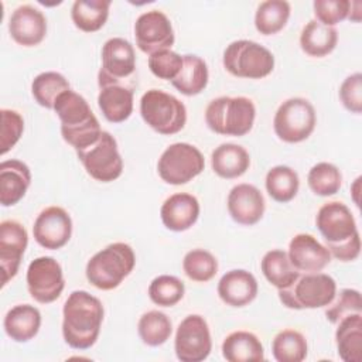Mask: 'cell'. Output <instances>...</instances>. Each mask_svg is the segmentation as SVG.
I'll use <instances>...</instances> for the list:
<instances>
[{
	"label": "cell",
	"mask_w": 362,
	"mask_h": 362,
	"mask_svg": "<svg viewBox=\"0 0 362 362\" xmlns=\"http://www.w3.org/2000/svg\"><path fill=\"white\" fill-rule=\"evenodd\" d=\"M337 294L335 280L325 273H304L287 287L279 288V298L291 310L327 307Z\"/></svg>",
	"instance_id": "5b68a950"
},
{
	"label": "cell",
	"mask_w": 362,
	"mask_h": 362,
	"mask_svg": "<svg viewBox=\"0 0 362 362\" xmlns=\"http://www.w3.org/2000/svg\"><path fill=\"white\" fill-rule=\"evenodd\" d=\"M315 223L327 243V247L344 243L358 233L356 222L351 209L339 201L324 204L317 212Z\"/></svg>",
	"instance_id": "9a60e30c"
},
{
	"label": "cell",
	"mask_w": 362,
	"mask_h": 362,
	"mask_svg": "<svg viewBox=\"0 0 362 362\" xmlns=\"http://www.w3.org/2000/svg\"><path fill=\"white\" fill-rule=\"evenodd\" d=\"M182 269L188 279L198 283H205L216 274L218 260L205 249H192L184 256Z\"/></svg>",
	"instance_id": "ab89813d"
},
{
	"label": "cell",
	"mask_w": 362,
	"mask_h": 362,
	"mask_svg": "<svg viewBox=\"0 0 362 362\" xmlns=\"http://www.w3.org/2000/svg\"><path fill=\"white\" fill-rule=\"evenodd\" d=\"M225 69L238 78L260 79L274 69V55L263 45L250 40L230 42L222 58Z\"/></svg>",
	"instance_id": "52a82bcc"
},
{
	"label": "cell",
	"mask_w": 362,
	"mask_h": 362,
	"mask_svg": "<svg viewBox=\"0 0 362 362\" xmlns=\"http://www.w3.org/2000/svg\"><path fill=\"white\" fill-rule=\"evenodd\" d=\"M260 269L266 280L277 288L290 286L300 276V272L291 264L287 252L280 249L266 252L260 262Z\"/></svg>",
	"instance_id": "1f68e13d"
},
{
	"label": "cell",
	"mask_w": 362,
	"mask_h": 362,
	"mask_svg": "<svg viewBox=\"0 0 362 362\" xmlns=\"http://www.w3.org/2000/svg\"><path fill=\"white\" fill-rule=\"evenodd\" d=\"M182 62V55L171 49H163L148 57V68L151 74L165 81H173L180 74Z\"/></svg>",
	"instance_id": "b9f144b4"
},
{
	"label": "cell",
	"mask_w": 362,
	"mask_h": 362,
	"mask_svg": "<svg viewBox=\"0 0 362 362\" xmlns=\"http://www.w3.org/2000/svg\"><path fill=\"white\" fill-rule=\"evenodd\" d=\"M359 191H361V177H358L355 181H354V184H352V187H351V192H352V198H354V202L359 206Z\"/></svg>",
	"instance_id": "7dc6e473"
},
{
	"label": "cell",
	"mask_w": 362,
	"mask_h": 362,
	"mask_svg": "<svg viewBox=\"0 0 362 362\" xmlns=\"http://www.w3.org/2000/svg\"><path fill=\"white\" fill-rule=\"evenodd\" d=\"M4 331L16 342H28L41 327V313L31 304H18L10 308L4 317Z\"/></svg>",
	"instance_id": "d4e9b609"
},
{
	"label": "cell",
	"mask_w": 362,
	"mask_h": 362,
	"mask_svg": "<svg viewBox=\"0 0 362 362\" xmlns=\"http://www.w3.org/2000/svg\"><path fill=\"white\" fill-rule=\"evenodd\" d=\"M134 37L140 51L148 55L163 49H171L175 41L171 21L160 10H150L137 17Z\"/></svg>",
	"instance_id": "5bb4252c"
},
{
	"label": "cell",
	"mask_w": 362,
	"mask_h": 362,
	"mask_svg": "<svg viewBox=\"0 0 362 362\" xmlns=\"http://www.w3.org/2000/svg\"><path fill=\"white\" fill-rule=\"evenodd\" d=\"M11 38L23 47L38 45L47 34V18L31 4L18 6L8 20Z\"/></svg>",
	"instance_id": "ffe728a7"
},
{
	"label": "cell",
	"mask_w": 362,
	"mask_h": 362,
	"mask_svg": "<svg viewBox=\"0 0 362 362\" xmlns=\"http://www.w3.org/2000/svg\"><path fill=\"white\" fill-rule=\"evenodd\" d=\"M338 42V33L334 27L321 24L317 20L308 21L300 34L301 49L315 58H321L334 51Z\"/></svg>",
	"instance_id": "f546056e"
},
{
	"label": "cell",
	"mask_w": 362,
	"mask_h": 362,
	"mask_svg": "<svg viewBox=\"0 0 362 362\" xmlns=\"http://www.w3.org/2000/svg\"><path fill=\"white\" fill-rule=\"evenodd\" d=\"M136 71V55L133 45L120 37L109 38L102 47V68L98 74V85L107 82H124Z\"/></svg>",
	"instance_id": "4fadbf2b"
},
{
	"label": "cell",
	"mask_w": 362,
	"mask_h": 362,
	"mask_svg": "<svg viewBox=\"0 0 362 362\" xmlns=\"http://www.w3.org/2000/svg\"><path fill=\"white\" fill-rule=\"evenodd\" d=\"M54 110L61 120L62 139L71 144L75 151L93 144L103 132L86 99L72 89L58 96Z\"/></svg>",
	"instance_id": "7a4b0ae2"
},
{
	"label": "cell",
	"mask_w": 362,
	"mask_h": 362,
	"mask_svg": "<svg viewBox=\"0 0 362 362\" xmlns=\"http://www.w3.org/2000/svg\"><path fill=\"white\" fill-rule=\"evenodd\" d=\"M160 216L167 229L184 232L197 222L199 216V202L188 192L173 194L163 202Z\"/></svg>",
	"instance_id": "7402d4cb"
},
{
	"label": "cell",
	"mask_w": 362,
	"mask_h": 362,
	"mask_svg": "<svg viewBox=\"0 0 362 362\" xmlns=\"http://www.w3.org/2000/svg\"><path fill=\"white\" fill-rule=\"evenodd\" d=\"M109 7L110 0H76L71 8V18L79 30L95 33L105 25Z\"/></svg>",
	"instance_id": "4dcf8cb0"
},
{
	"label": "cell",
	"mask_w": 362,
	"mask_h": 362,
	"mask_svg": "<svg viewBox=\"0 0 362 362\" xmlns=\"http://www.w3.org/2000/svg\"><path fill=\"white\" fill-rule=\"evenodd\" d=\"M349 0H315L313 3L317 21L328 27L344 21L349 14Z\"/></svg>",
	"instance_id": "ee69618b"
},
{
	"label": "cell",
	"mask_w": 362,
	"mask_h": 362,
	"mask_svg": "<svg viewBox=\"0 0 362 362\" xmlns=\"http://www.w3.org/2000/svg\"><path fill=\"white\" fill-rule=\"evenodd\" d=\"M222 355L229 362L263 361L264 349L260 339L253 332L235 331L223 339Z\"/></svg>",
	"instance_id": "f1b7e54d"
},
{
	"label": "cell",
	"mask_w": 362,
	"mask_h": 362,
	"mask_svg": "<svg viewBox=\"0 0 362 362\" xmlns=\"http://www.w3.org/2000/svg\"><path fill=\"white\" fill-rule=\"evenodd\" d=\"M335 342L338 355L344 362L362 359V313L344 317L337 324Z\"/></svg>",
	"instance_id": "4316f807"
},
{
	"label": "cell",
	"mask_w": 362,
	"mask_h": 362,
	"mask_svg": "<svg viewBox=\"0 0 362 362\" xmlns=\"http://www.w3.org/2000/svg\"><path fill=\"white\" fill-rule=\"evenodd\" d=\"M25 280L30 296L41 304H49L59 298L65 287L62 267L51 256L34 259L28 264Z\"/></svg>",
	"instance_id": "7c38bea8"
},
{
	"label": "cell",
	"mask_w": 362,
	"mask_h": 362,
	"mask_svg": "<svg viewBox=\"0 0 362 362\" xmlns=\"http://www.w3.org/2000/svg\"><path fill=\"white\" fill-rule=\"evenodd\" d=\"M290 17V4L286 0H266L257 6L255 27L263 35H272L283 30Z\"/></svg>",
	"instance_id": "836d02e7"
},
{
	"label": "cell",
	"mask_w": 362,
	"mask_h": 362,
	"mask_svg": "<svg viewBox=\"0 0 362 362\" xmlns=\"http://www.w3.org/2000/svg\"><path fill=\"white\" fill-rule=\"evenodd\" d=\"M102 301L85 290L72 291L62 308V335L74 349L95 345L103 321Z\"/></svg>",
	"instance_id": "6da1fadb"
},
{
	"label": "cell",
	"mask_w": 362,
	"mask_h": 362,
	"mask_svg": "<svg viewBox=\"0 0 362 362\" xmlns=\"http://www.w3.org/2000/svg\"><path fill=\"white\" fill-rule=\"evenodd\" d=\"M255 117V103L246 96H219L205 109L206 126L222 136H245L252 130Z\"/></svg>",
	"instance_id": "277c9868"
},
{
	"label": "cell",
	"mask_w": 362,
	"mask_h": 362,
	"mask_svg": "<svg viewBox=\"0 0 362 362\" xmlns=\"http://www.w3.org/2000/svg\"><path fill=\"white\" fill-rule=\"evenodd\" d=\"M317 115L314 106L304 98H290L276 110L273 127L276 136L286 143L305 140L315 127Z\"/></svg>",
	"instance_id": "9c48e42d"
},
{
	"label": "cell",
	"mask_w": 362,
	"mask_h": 362,
	"mask_svg": "<svg viewBox=\"0 0 362 362\" xmlns=\"http://www.w3.org/2000/svg\"><path fill=\"white\" fill-rule=\"evenodd\" d=\"M27 245L28 235L20 222L7 219L0 223L1 286H6L17 274Z\"/></svg>",
	"instance_id": "e0dca14e"
},
{
	"label": "cell",
	"mask_w": 362,
	"mask_h": 362,
	"mask_svg": "<svg viewBox=\"0 0 362 362\" xmlns=\"http://www.w3.org/2000/svg\"><path fill=\"white\" fill-rule=\"evenodd\" d=\"M68 89H71V86L66 78L54 71L38 74L31 83L33 98L40 106L47 109H54L58 96Z\"/></svg>",
	"instance_id": "e575fe53"
},
{
	"label": "cell",
	"mask_w": 362,
	"mask_h": 362,
	"mask_svg": "<svg viewBox=\"0 0 362 362\" xmlns=\"http://www.w3.org/2000/svg\"><path fill=\"white\" fill-rule=\"evenodd\" d=\"M174 349L181 362H201L209 356L212 339L204 317L189 314L180 322L175 332Z\"/></svg>",
	"instance_id": "8fae6325"
},
{
	"label": "cell",
	"mask_w": 362,
	"mask_h": 362,
	"mask_svg": "<svg viewBox=\"0 0 362 362\" xmlns=\"http://www.w3.org/2000/svg\"><path fill=\"white\" fill-rule=\"evenodd\" d=\"M211 165L216 175L232 180L243 175L247 171L250 157L245 147L235 143H223L212 151Z\"/></svg>",
	"instance_id": "484cf974"
},
{
	"label": "cell",
	"mask_w": 362,
	"mask_h": 362,
	"mask_svg": "<svg viewBox=\"0 0 362 362\" xmlns=\"http://www.w3.org/2000/svg\"><path fill=\"white\" fill-rule=\"evenodd\" d=\"M362 313L361 293L355 288H342L327 305L325 315L331 324H338L344 317Z\"/></svg>",
	"instance_id": "60d3db41"
},
{
	"label": "cell",
	"mask_w": 362,
	"mask_h": 362,
	"mask_svg": "<svg viewBox=\"0 0 362 362\" xmlns=\"http://www.w3.org/2000/svg\"><path fill=\"white\" fill-rule=\"evenodd\" d=\"M136 256L130 245L115 242L96 252L86 263V279L99 290H113L132 273Z\"/></svg>",
	"instance_id": "3957f363"
},
{
	"label": "cell",
	"mask_w": 362,
	"mask_h": 362,
	"mask_svg": "<svg viewBox=\"0 0 362 362\" xmlns=\"http://www.w3.org/2000/svg\"><path fill=\"white\" fill-rule=\"evenodd\" d=\"M0 113H1L0 153L1 156H4L20 140L24 130V119L17 110H13V109H1Z\"/></svg>",
	"instance_id": "7bdbcfd3"
},
{
	"label": "cell",
	"mask_w": 362,
	"mask_h": 362,
	"mask_svg": "<svg viewBox=\"0 0 362 362\" xmlns=\"http://www.w3.org/2000/svg\"><path fill=\"white\" fill-rule=\"evenodd\" d=\"M307 182L315 195L329 197L339 191L342 185V174L337 165L321 161L311 167L307 175Z\"/></svg>",
	"instance_id": "74e56055"
},
{
	"label": "cell",
	"mask_w": 362,
	"mask_h": 362,
	"mask_svg": "<svg viewBox=\"0 0 362 362\" xmlns=\"http://www.w3.org/2000/svg\"><path fill=\"white\" fill-rule=\"evenodd\" d=\"M31 182L28 165L20 160H4L0 164V204L16 205L27 192Z\"/></svg>",
	"instance_id": "cb8c5ba5"
},
{
	"label": "cell",
	"mask_w": 362,
	"mask_h": 362,
	"mask_svg": "<svg viewBox=\"0 0 362 362\" xmlns=\"http://www.w3.org/2000/svg\"><path fill=\"white\" fill-rule=\"evenodd\" d=\"M264 198L260 189L252 184H238L228 195V212L240 225H255L264 214Z\"/></svg>",
	"instance_id": "ac0fdd59"
},
{
	"label": "cell",
	"mask_w": 362,
	"mask_h": 362,
	"mask_svg": "<svg viewBox=\"0 0 362 362\" xmlns=\"http://www.w3.org/2000/svg\"><path fill=\"white\" fill-rule=\"evenodd\" d=\"M182 68L171 83L180 93L185 96H195L208 85L209 72L206 62L201 57L192 54L182 55Z\"/></svg>",
	"instance_id": "83f0119b"
},
{
	"label": "cell",
	"mask_w": 362,
	"mask_h": 362,
	"mask_svg": "<svg viewBox=\"0 0 362 362\" xmlns=\"http://www.w3.org/2000/svg\"><path fill=\"white\" fill-rule=\"evenodd\" d=\"M339 99L346 110L356 115L362 112V75L359 72L344 79L339 86Z\"/></svg>",
	"instance_id": "f6af8a7d"
},
{
	"label": "cell",
	"mask_w": 362,
	"mask_h": 362,
	"mask_svg": "<svg viewBox=\"0 0 362 362\" xmlns=\"http://www.w3.org/2000/svg\"><path fill=\"white\" fill-rule=\"evenodd\" d=\"M202 153L189 143H173L160 156L157 171L160 178L171 185L189 182L204 171Z\"/></svg>",
	"instance_id": "ba28073f"
},
{
	"label": "cell",
	"mask_w": 362,
	"mask_h": 362,
	"mask_svg": "<svg viewBox=\"0 0 362 362\" xmlns=\"http://www.w3.org/2000/svg\"><path fill=\"white\" fill-rule=\"evenodd\" d=\"M143 120L160 134H175L187 123L185 105L161 89H148L140 99Z\"/></svg>",
	"instance_id": "8992f818"
},
{
	"label": "cell",
	"mask_w": 362,
	"mask_h": 362,
	"mask_svg": "<svg viewBox=\"0 0 362 362\" xmlns=\"http://www.w3.org/2000/svg\"><path fill=\"white\" fill-rule=\"evenodd\" d=\"M288 259L300 273L321 272L329 262L331 253L310 233H298L288 243Z\"/></svg>",
	"instance_id": "d6986e66"
},
{
	"label": "cell",
	"mask_w": 362,
	"mask_h": 362,
	"mask_svg": "<svg viewBox=\"0 0 362 362\" xmlns=\"http://www.w3.org/2000/svg\"><path fill=\"white\" fill-rule=\"evenodd\" d=\"M185 286L184 283L170 274H161L153 279L148 286L150 300L160 307H173L180 303L184 297Z\"/></svg>",
	"instance_id": "f35d334b"
},
{
	"label": "cell",
	"mask_w": 362,
	"mask_h": 362,
	"mask_svg": "<svg viewBox=\"0 0 362 362\" xmlns=\"http://www.w3.org/2000/svg\"><path fill=\"white\" fill-rule=\"evenodd\" d=\"M218 296L230 307H245L256 298L257 281L247 270H229L218 283Z\"/></svg>",
	"instance_id": "603a6c76"
},
{
	"label": "cell",
	"mask_w": 362,
	"mask_h": 362,
	"mask_svg": "<svg viewBox=\"0 0 362 362\" xmlns=\"http://www.w3.org/2000/svg\"><path fill=\"white\" fill-rule=\"evenodd\" d=\"M76 156L86 173L96 181L110 182L122 175L123 160L117 143L109 132L103 130L93 144L76 150Z\"/></svg>",
	"instance_id": "30bf717a"
},
{
	"label": "cell",
	"mask_w": 362,
	"mask_h": 362,
	"mask_svg": "<svg viewBox=\"0 0 362 362\" xmlns=\"http://www.w3.org/2000/svg\"><path fill=\"white\" fill-rule=\"evenodd\" d=\"M137 331L140 339L148 346H160L170 339L173 332V325L167 314L151 310L144 313L137 324Z\"/></svg>",
	"instance_id": "d590c367"
},
{
	"label": "cell",
	"mask_w": 362,
	"mask_h": 362,
	"mask_svg": "<svg viewBox=\"0 0 362 362\" xmlns=\"http://www.w3.org/2000/svg\"><path fill=\"white\" fill-rule=\"evenodd\" d=\"M327 249L329 250L331 256H334L335 259H338L341 262H352V260H355L359 256V253H361L359 232L355 233L346 242L335 245V246H329Z\"/></svg>",
	"instance_id": "bcb514c9"
},
{
	"label": "cell",
	"mask_w": 362,
	"mask_h": 362,
	"mask_svg": "<svg viewBox=\"0 0 362 362\" xmlns=\"http://www.w3.org/2000/svg\"><path fill=\"white\" fill-rule=\"evenodd\" d=\"M307 339L296 329L280 331L273 342L272 352L277 362H301L307 358Z\"/></svg>",
	"instance_id": "8d00e7d4"
},
{
	"label": "cell",
	"mask_w": 362,
	"mask_h": 362,
	"mask_svg": "<svg viewBox=\"0 0 362 362\" xmlns=\"http://www.w3.org/2000/svg\"><path fill=\"white\" fill-rule=\"evenodd\" d=\"M267 194L277 202L291 201L300 188L298 174L288 165H274L264 180Z\"/></svg>",
	"instance_id": "d6a6232c"
},
{
	"label": "cell",
	"mask_w": 362,
	"mask_h": 362,
	"mask_svg": "<svg viewBox=\"0 0 362 362\" xmlns=\"http://www.w3.org/2000/svg\"><path fill=\"white\" fill-rule=\"evenodd\" d=\"M98 105L105 119L112 123L127 120L133 112V86L124 82L99 85Z\"/></svg>",
	"instance_id": "44dd1931"
},
{
	"label": "cell",
	"mask_w": 362,
	"mask_h": 362,
	"mask_svg": "<svg viewBox=\"0 0 362 362\" xmlns=\"http://www.w3.org/2000/svg\"><path fill=\"white\" fill-rule=\"evenodd\" d=\"M33 235L35 242L44 249H61L71 239L72 219L64 208L57 205L48 206L34 221Z\"/></svg>",
	"instance_id": "2e32d148"
}]
</instances>
